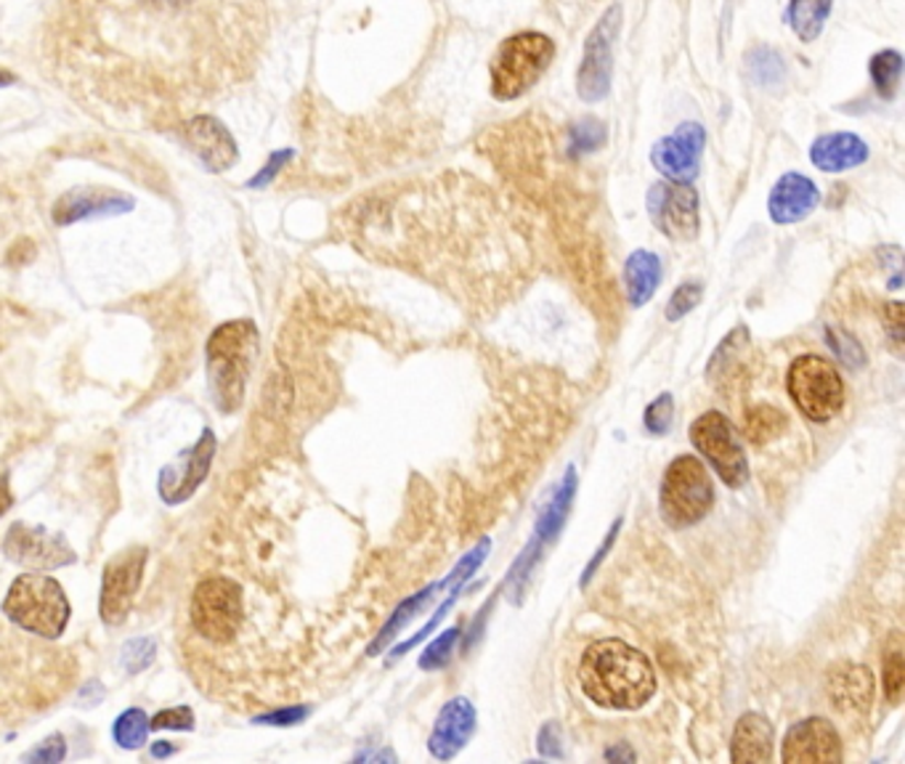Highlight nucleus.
I'll list each match as a JSON object with an SVG mask.
<instances>
[{"label":"nucleus","mask_w":905,"mask_h":764,"mask_svg":"<svg viewBox=\"0 0 905 764\" xmlns=\"http://www.w3.org/2000/svg\"><path fill=\"white\" fill-rule=\"evenodd\" d=\"M263 37V0H62L43 51L88 107L159 123L242 86Z\"/></svg>","instance_id":"1"},{"label":"nucleus","mask_w":905,"mask_h":764,"mask_svg":"<svg viewBox=\"0 0 905 764\" xmlns=\"http://www.w3.org/2000/svg\"><path fill=\"white\" fill-rule=\"evenodd\" d=\"M24 629L0 624V728L43 715L73 690L77 658Z\"/></svg>","instance_id":"2"},{"label":"nucleus","mask_w":905,"mask_h":764,"mask_svg":"<svg viewBox=\"0 0 905 764\" xmlns=\"http://www.w3.org/2000/svg\"><path fill=\"white\" fill-rule=\"evenodd\" d=\"M584 696L603 709H643L656 693V672L638 647L625 640H598L584 651L580 664Z\"/></svg>","instance_id":"3"},{"label":"nucleus","mask_w":905,"mask_h":764,"mask_svg":"<svg viewBox=\"0 0 905 764\" xmlns=\"http://www.w3.org/2000/svg\"><path fill=\"white\" fill-rule=\"evenodd\" d=\"M3 619L35 634V638L56 642L69 624V600L64 587L48 574L16 576L3 597Z\"/></svg>","instance_id":"4"},{"label":"nucleus","mask_w":905,"mask_h":764,"mask_svg":"<svg viewBox=\"0 0 905 764\" xmlns=\"http://www.w3.org/2000/svg\"><path fill=\"white\" fill-rule=\"evenodd\" d=\"M555 59V43L544 32H518L507 37L492 59V96L516 101L542 80Z\"/></svg>","instance_id":"5"},{"label":"nucleus","mask_w":905,"mask_h":764,"mask_svg":"<svg viewBox=\"0 0 905 764\" xmlns=\"http://www.w3.org/2000/svg\"><path fill=\"white\" fill-rule=\"evenodd\" d=\"M661 518L672 529H688L715 507V480L698 457L680 454L664 470L659 491Z\"/></svg>","instance_id":"6"},{"label":"nucleus","mask_w":905,"mask_h":764,"mask_svg":"<svg viewBox=\"0 0 905 764\" xmlns=\"http://www.w3.org/2000/svg\"><path fill=\"white\" fill-rule=\"evenodd\" d=\"M255 353H258V330L253 321H229L210 337L213 390L227 412L240 407Z\"/></svg>","instance_id":"7"},{"label":"nucleus","mask_w":905,"mask_h":764,"mask_svg":"<svg viewBox=\"0 0 905 764\" xmlns=\"http://www.w3.org/2000/svg\"><path fill=\"white\" fill-rule=\"evenodd\" d=\"M786 388L799 412L813 422H829L845 409V383L829 358L807 356L794 358L786 375Z\"/></svg>","instance_id":"8"},{"label":"nucleus","mask_w":905,"mask_h":764,"mask_svg":"<svg viewBox=\"0 0 905 764\" xmlns=\"http://www.w3.org/2000/svg\"><path fill=\"white\" fill-rule=\"evenodd\" d=\"M691 441L698 449V454L715 467L722 484L730 489H741L749 480V459L743 446L738 444L733 422L722 412H704L691 425Z\"/></svg>","instance_id":"9"},{"label":"nucleus","mask_w":905,"mask_h":764,"mask_svg":"<svg viewBox=\"0 0 905 764\" xmlns=\"http://www.w3.org/2000/svg\"><path fill=\"white\" fill-rule=\"evenodd\" d=\"M621 30V5H611L593 32L584 41L580 73H576V93L584 104H598L611 91L614 75V41Z\"/></svg>","instance_id":"10"},{"label":"nucleus","mask_w":905,"mask_h":764,"mask_svg":"<svg viewBox=\"0 0 905 764\" xmlns=\"http://www.w3.org/2000/svg\"><path fill=\"white\" fill-rule=\"evenodd\" d=\"M489 552H492V539L484 536V539H481V542L476 544V547H473L471 552H465V555H462V561L457 563V566L452 568V574H446L441 582L428 584V587L417 589L415 595H409L407 600H404L401 606L396 608L394 613H390V619L385 621V627L380 629V634H377L375 642H372V645L367 647L369 656H377V653H383L385 647H388L390 642H394V640L399 638V634L404 632V627L412 624L417 616L426 611L430 602H433L435 597H441V593L452 587L454 582H457V579H473V574H476V571H478L481 566H484L486 557H489Z\"/></svg>","instance_id":"11"},{"label":"nucleus","mask_w":905,"mask_h":764,"mask_svg":"<svg viewBox=\"0 0 905 764\" xmlns=\"http://www.w3.org/2000/svg\"><path fill=\"white\" fill-rule=\"evenodd\" d=\"M648 215L661 234L675 242L698 236V191L691 184L659 181L648 189Z\"/></svg>","instance_id":"12"},{"label":"nucleus","mask_w":905,"mask_h":764,"mask_svg":"<svg viewBox=\"0 0 905 764\" xmlns=\"http://www.w3.org/2000/svg\"><path fill=\"white\" fill-rule=\"evenodd\" d=\"M146 568V550L133 547L125 552H118L112 561L107 563L104 579H101V619L109 627H120L131 613L133 600L144 579Z\"/></svg>","instance_id":"13"},{"label":"nucleus","mask_w":905,"mask_h":764,"mask_svg":"<svg viewBox=\"0 0 905 764\" xmlns=\"http://www.w3.org/2000/svg\"><path fill=\"white\" fill-rule=\"evenodd\" d=\"M706 131L702 123H683L672 136L659 139L651 150V163L666 181L691 184L698 176Z\"/></svg>","instance_id":"14"},{"label":"nucleus","mask_w":905,"mask_h":764,"mask_svg":"<svg viewBox=\"0 0 905 764\" xmlns=\"http://www.w3.org/2000/svg\"><path fill=\"white\" fill-rule=\"evenodd\" d=\"M842 738L824 717L802 719L783 735L781 760L786 764H829L842 762Z\"/></svg>","instance_id":"15"},{"label":"nucleus","mask_w":905,"mask_h":764,"mask_svg":"<svg viewBox=\"0 0 905 764\" xmlns=\"http://www.w3.org/2000/svg\"><path fill=\"white\" fill-rule=\"evenodd\" d=\"M3 552L19 566L37 571H54L75 561V552L59 536H51L43 529H30L24 523L11 525L3 539Z\"/></svg>","instance_id":"16"},{"label":"nucleus","mask_w":905,"mask_h":764,"mask_svg":"<svg viewBox=\"0 0 905 764\" xmlns=\"http://www.w3.org/2000/svg\"><path fill=\"white\" fill-rule=\"evenodd\" d=\"M476 706L467 701L465 696L452 698V701L444 704V709L439 711L433 724V733L428 738V751L435 760L449 762L460 754L462 749L467 746L473 733H476Z\"/></svg>","instance_id":"17"},{"label":"nucleus","mask_w":905,"mask_h":764,"mask_svg":"<svg viewBox=\"0 0 905 764\" xmlns=\"http://www.w3.org/2000/svg\"><path fill=\"white\" fill-rule=\"evenodd\" d=\"M820 204V191L813 184V178L802 176V173H786L779 178L768 197V213L770 221L779 226H792V223L805 221Z\"/></svg>","instance_id":"18"},{"label":"nucleus","mask_w":905,"mask_h":764,"mask_svg":"<svg viewBox=\"0 0 905 764\" xmlns=\"http://www.w3.org/2000/svg\"><path fill=\"white\" fill-rule=\"evenodd\" d=\"M191 150L213 173L229 170L236 163V144L231 133L210 114H195L181 125Z\"/></svg>","instance_id":"19"},{"label":"nucleus","mask_w":905,"mask_h":764,"mask_svg":"<svg viewBox=\"0 0 905 764\" xmlns=\"http://www.w3.org/2000/svg\"><path fill=\"white\" fill-rule=\"evenodd\" d=\"M775 733L768 717L747 711L733 728L730 741V760L736 764H768L773 760Z\"/></svg>","instance_id":"20"},{"label":"nucleus","mask_w":905,"mask_h":764,"mask_svg":"<svg viewBox=\"0 0 905 764\" xmlns=\"http://www.w3.org/2000/svg\"><path fill=\"white\" fill-rule=\"evenodd\" d=\"M869 159V144L856 133H826L810 146V163L824 173H845Z\"/></svg>","instance_id":"21"},{"label":"nucleus","mask_w":905,"mask_h":764,"mask_svg":"<svg viewBox=\"0 0 905 764\" xmlns=\"http://www.w3.org/2000/svg\"><path fill=\"white\" fill-rule=\"evenodd\" d=\"M133 202L118 191H107V189H75L67 191L54 208V221L59 226H67V223L82 221L88 215H101V213H125L131 210Z\"/></svg>","instance_id":"22"},{"label":"nucleus","mask_w":905,"mask_h":764,"mask_svg":"<svg viewBox=\"0 0 905 764\" xmlns=\"http://www.w3.org/2000/svg\"><path fill=\"white\" fill-rule=\"evenodd\" d=\"M213 454H216V439L210 430H205L200 444L195 446V452H189L186 457L181 459V465H176L170 470H165L163 475H173V484H159V489H163V497L168 499V502H184V499H189L191 494L197 491V486L202 484V478L208 475V467L210 462H213Z\"/></svg>","instance_id":"23"},{"label":"nucleus","mask_w":905,"mask_h":764,"mask_svg":"<svg viewBox=\"0 0 905 764\" xmlns=\"http://www.w3.org/2000/svg\"><path fill=\"white\" fill-rule=\"evenodd\" d=\"M749 330L747 326H736L730 330L725 340L720 343V348L711 353V362L706 367V377H709L711 385L725 390L728 385H736L743 380V372L749 367V353H752V343H749Z\"/></svg>","instance_id":"24"},{"label":"nucleus","mask_w":905,"mask_h":764,"mask_svg":"<svg viewBox=\"0 0 905 764\" xmlns=\"http://www.w3.org/2000/svg\"><path fill=\"white\" fill-rule=\"evenodd\" d=\"M829 698L839 711L865 715L874 701V677L860 664L837 666L829 677Z\"/></svg>","instance_id":"25"},{"label":"nucleus","mask_w":905,"mask_h":764,"mask_svg":"<svg viewBox=\"0 0 905 764\" xmlns=\"http://www.w3.org/2000/svg\"><path fill=\"white\" fill-rule=\"evenodd\" d=\"M627 298L634 308L645 306L661 285V261L651 250H634L625 263Z\"/></svg>","instance_id":"26"},{"label":"nucleus","mask_w":905,"mask_h":764,"mask_svg":"<svg viewBox=\"0 0 905 764\" xmlns=\"http://www.w3.org/2000/svg\"><path fill=\"white\" fill-rule=\"evenodd\" d=\"M576 467L569 465L566 475H563L561 486H558L553 499H550L548 505H544L542 516L537 518V525H534V539L537 542H542L544 547H548L553 539L561 534L563 525H566V518L571 512V505H574V497H576Z\"/></svg>","instance_id":"27"},{"label":"nucleus","mask_w":905,"mask_h":764,"mask_svg":"<svg viewBox=\"0 0 905 764\" xmlns=\"http://www.w3.org/2000/svg\"><path fill=\"white\" fill-rule=\"evenodd\" d=\"M19 385L3 375V340H0V459L16 449L19 428L24 425V401L16 396Z\"/></svg>","instance_id":"28"},{"label":"nucleus","mask_w":905,"mask_h":764,"mask_svg":"<svg viewBox=\"0 0 905 764\" xmlns=\"http://www.w3.org/2000/svg\"><path fill=\"white\" fill-rule=\"evenodd\" d=\"M834 0H788V27L802 43H815L831 16Z\"/></svg>","instance_id":"29"},{"label":"nucleus","mask_w":905,"mask_h":764,"mask_svg":"<svg viewBox=\"0 0 905 764\" xmlns=\"http://www.w3.org/2000/svg\"><path fill=\"white\" fill-rule=\"evenodd\" d=\"M743 69L754 86L765 88V91H775V88L786 82V62L775 48L770 46H754L743 56Z\"/></svg>","instance_id":"30"},{"label":"nucleus","mask_w":905,"mask_h":764,"mask_svg":"<svg viewBox=\"0 0 905 764\" xmlns=\"http://www.w3.org/2000/svg\"><path fill=\"white\" fill-rule=\"evenodd\" d=\"M869 75L871 82H874L876 93L882 96L884 101H892L901 91V80H903V54L895 48H884L879 54L871 56L869 62Z\"/></svg>","instance_id":"31"},{"label":"nucleus","mask_w":905,"mask_h":764,"mask_svg":"<svg viewBox=\"0 0 905 764\" xmlns=\"http://www.w3.org/2000/svg\"><path fill=\"white\" fill-rule=\"evenodd\" d=\"M542 552H544V544L537 542V539L531 536V542L526 544V547L521 550V555L516 557V563H512L510 571H507V576L503 582V593H505L507 600L512 602V606H518V602L523 600L526 587H529L531 574H534V568H537L539 557H542Z\"/></svg>","instance_id":"32"},{"label":"nucleus","mask_w":905,"mask_h":764,"mask_svg":"<svg viewBox=\"0 0 905 764\" xmlns=\"http://www.w3.org/2000/svg\"><path fill=\"white\" fill-rule=\"evenodd\" d=\"M783 430H786V414H783L781 409L768 407V403L754 407L752 412L747 414V420H743V433H747V439L757 446L779 439Z\"/></svg>","instance_id":"33"},{"label":"nucleus","mask_w":905,"mask_h":764,"mask_svg":"<svg viewBox=\"0 0 905 764\" xmlns=\"http://www.w3.org/2000/svg\"><path fill=\"white\" fill-rule=\"evenodd\" d=\"M606 141H608V133L600 120H595V118L580 120V123L571 125V131H569V152H571V157H582V154H593V152L603 150Z\"/></svg>","instance_id":"34"},{"label":"nucleus","mask_w":905,"mask_h":764,"mask_svg":"<svg viewBox=\"0 0 905 764\" xmlns=\"http://www.w3.org/2000/svg\"><path fill=\"white\" fill-rule=\"evenodd\" d=\"M467 582H471V579H457V582H454V584H452V587H449V597H446V600H444V602H441V606H439V608H435V613H433V616H430V621H428V624H426V627H422V629H420V632H417V634H415V638H409L407 642H401V645H396V647H394V651H390V656H394V658H401V656H404V653H409V651H412V647L417 645V642H422V640H426V638H430V634H433V632H435V629H439V624H441V621H444V619H446V613H449V611H452V608H454V602H457V600H460V597H462V593H465V584H467Z\"/></svg>","instance_id":"35"},{"label":"nucleus","mask_w":905,"mask_h":764,"mask_svg":"<svg viewBox=\"0 0 905 764\" xmlns=\"http://www.w3.org/2000/svg\"><path fill=\"white\" fill-rule=\"evenodd\" d=\"M146 733H150V717L144 715L141 709H128L123 715L118 717V722H114V741H118V746L123 749H139L141 743L146 741Z\"/></svg>","instance_id":"36"},{"label":"nucleus","mask_w":905,"mask_h":764,"mask_svg":"<svg viewBox=\"0 0 905 764\" xmlns=\"http://www.w3.org/2000/svg\"><path fill=\"white\" fill-rule=\"evenodd\" d=\"M462 638V629L460 627H449L446 632H441L439 638H435L430 645L422 651L420 656V669L426 672H435V669H444L449 664V658H452L454 653V645H457V640Z\"/></svg>","instance_id":"37"},{"label":"nucleus","mask_w":905,"mask_h":764,"mask_svg":"<svg viewBox=\"0 0 905 764\" xmlns=\"http://www.w3.org/2000/svg\"><path fill=\"white\" fill-rule=\"evenodd\" d=\"M675 420V398L672 394H661L653 398L643 412V425L651 435H666Z\"/></svg>","instance_id":"38"},{"label":"nucleus","mask_w":905,"mask_h":764,"mask_svg":"<svg viewBox=\"0 0 905 764\" xmlns=\"http://www.w3.org/2000/svg\"><path fill=\"white\" fill-rule=\"evenodd\" d=\"M882 683H884V698L895 706L901 704L903 690H905V658L901 647L890 651L884 656V669H882Z\"/></svg>","instance_id":"39"},{"label":"nucleus","mask_w":905,"mask_h":764,"mask_svg":"<svg viewBox=\"0 0 905 764\" xmlns=\"http://www.w3.org/2000/svg\"><path fill=\"white\" fill-rule=\"evenodd\" d=\"M826 343L829 348L837 353L839 358L847 364V367L858 369L865 367V351L860 348V343L852 335H847L845 330H834V326H826Z\"/></svg>","instance_id":"40"},{"label":"nucleus","mask_w":905,"mask_h":764,"mask_svg":"<svg viewBox=\"0 0 905 764\" xmlns=\"http://www.w3.org/2000/svg\"><path fill=\"white\" fill-rule=\"evenodd\" d=\"M702 295H704V287L698 285V281H685V285H680L675 292H672L670 303H666L664 313L670 321H680L683 317H688V313L702 303Z\"/></svg>","instance_id":"41"},{"label":"nucleus","mask_w":905,"mask_h":764,"mask_svg":"<svg viewBox=\"0 0 905 764\" xmlns=\"http://www.w3.org/2000/svg\"><path fill=\"white\" fill-rule=\"evenodd\" d=\"M154 661V642L150 638H136L125 642L123 647V664L131 674L144 672Z\"/></svg>","instance_id":"42"},{"label":"nucleus","mask_w":905,"mask_h":764,"mask_svg":"<svg viewBox=\"0 0 905 764\" xmlns=\"http://www.w3.org/2000/svg\"><path fill=\"white\" fill-rule=\"evenodd\" d=\"M195 728V711L189 706H178V709L159 711L157 717L150 719V730H191Z\"/></svg>","instance_id":"43"},{"label":"nucleus","mask_w":905,"mask_h":764,"mask_svg":"<svg viewBox=\"0 0 905 764\" xmlns=\"http://www.w3.org/2000/svg\"><path fill=\"white\" fill-rule=\"evenodd\" d=\"M621 523H625V520H621V518H616V520H614V525H611V529H608V534H606V539H603V542H600V547H598V550H595L593 561H589V563H587V568H584V574H582V579H580V587H582V589H584V587H587V584H589V582H593V576H595V574H598L600 563H603V561H606V555H608V552H611V547H614V542H616V539H619Z\"/></svg>","instance_id":"44"},{"label":"nucleus","mask_w":905,"mask_h":764,"mask_svg":"<svg viewBox=\"0 0 905 764\" xmlns=\"http://www.w3.org/2000/svg\"><path fill=\"white\" fill-rule=\"evenodd\" d=\"M903 313H905V308L901 300H892V303L884 306V330H887L890 343H892V348H895V353H903V337H905Z\"/></svg>","instance_id":"45"},{"label":"nucleus","mask_w":905,"mask_h":764,"mask_svg":"<svg viewBox=\"0 0 905 764\" xmlns=\"http://www.w3.org/2000/svg\"><path fill=\"white\" fill-rule=\"evenodd\" d=\"M537 751L539 756H548V760H561L563 749H561V728L555 722L542 724L537 735Z\"/></svg>","instance_id":"46"},{"label":"nucleus","mask_w":905,"mask_h":764,"mask_svg":"<svg viewBox=\"0 0 905 764\" xmlns=\"http://www.w3.org/2000/svg\"><path fill=\"white\" fill-rule=\"evenodd\" d=\"M64 754H67V751H64V738L51 735L48 741H43L35 751H30L24 760L27 762H62Z\"/></svg>","instance_id":"47"},{"label":"nucleus","mask_w":905,"mask_h":764,"mask_svg":"<svg viewBox=\"0 0 905 764\" xmlns=\"http://www.w3.org/2000/svg\"><path fill=\"white\" fill-rule=\"evenodd\" d=\"M308 715L306 706H293V709H277L272 711V715H258L255 717V722H263V724H295L300 722Z\"/></svg>","instance_id":"48"},{"label":"nucleus","mask_w":905,"mask_h":764,"mask_svg":"<svg viewBox=\"0 0 905 764\" xmlns=\"http://www.w3.org/2000/svg\"><path fill=\"white\" fill-rule=\"evenodd\" d=\"M290 157H293V152H290V150H287V152H282V154H274V157L268 159V165H266V168H263V173H258V176H255L253 181L247 184L250 189H261V186H266L268 181H272L274 176H277L282 165H285L287 159H290Z\"/></svg>","instance_id":"49"},{"label":"nucleus","mask_w":905,"mask_h":764,"mask_svg":"<svg viewBox=\"0 0 905 764\" xmlns=\"http://www.w3.org/2000/svg\"><path fill=\"white\" fill-rule=\"evenodd\" d=\"M11 505H14V494L9 489V478L0 475V518L11 510Z\"/></svg>","instance_id":"50"},{"label":"nucleus","mask_w":905,"mask_h":764,"mask_svg":"<svg viewBox=\"0 0 905 764\" xmlns=\"http://www.w3.org/2000/svg\"><path fill=\"white\" fill-rule=\"evenodd\" d=\"M606 760H625V762H629V760H634V751L629 749V746L608 749V751H606Z\"/></svg>","instance_id":"51"},{"label":"nucleus","mask_w":905,"mask_h":764,"mask_svg":"<svg viewBox=\"0 0 905 764\" xmlns=\"http://www.w3.org/2000/svg\"><path fill=\"white\" fill-rule=\"evenodd\" d=\"M173 754V743L168 741H157L152 746V756H157V760H165V756Z\"/></svg>","instance_id":"52"},{"label":"nucleus","mask_w":905,"mask_h":764,"mask_svg":"<svg viewBox=\"0 0 905 764\" xmlns=\"http://www.w3.org/2000/svg\"><path fill=\"white\" fill-rule=\"evenodd\" d=\"M3 82H11V77H9V75H0V86H3Z\"/></svg>","instance_id":"53"}]
</instances>
